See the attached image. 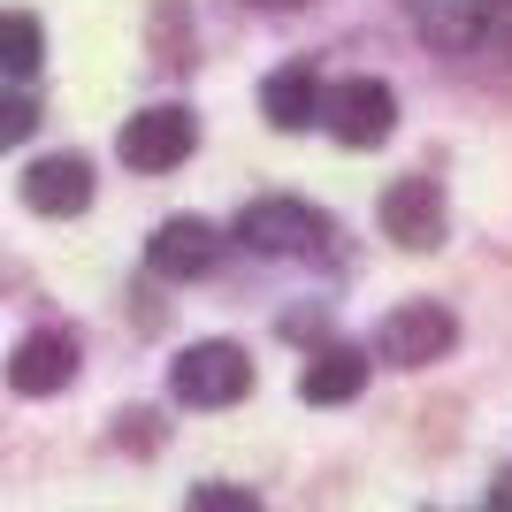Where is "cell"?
<instances>
[{
	"label": "cell",
	"instance_id": "ba28073f",
	"mask_svg": "<svg viewBox=\"0 0 512 512\" xmlns=\"http://www.w3.org/2000/svg\"><path fill=\"white\" fill-rule=\"evenodd\" d=\"M214 260H222V230L199 222V214H169V222L153 230V245H146V268H153V276H169V283L207 276Z\"/></svg>",
	"mask_w": 512,
	"mask_h": 512
},
{
	"label": "cell",
	"instance_id": "4fadbf2b",
	"mask_svg": "<svg viewBox=\"0 0 512 512\" xmlns=\"http://www.w3.org/2000/svg\"><path fill=\"white\" fill-rule=\"evenodd\" d=\"M31 130H39V100H31V92H16V85H0V153L23 146Z\"/></svg>",
	"mask_w": 512,
	"mask_h": 512
},
{
	"label": "cell",
	"instance_id": "5b68a950",
	"mask_svg": "<svg viewBox=\"0 0 512 512\" xmlns=\"http://www.w3.org/2000/svg\"><path fill=\"white\" fill-rule=\"evenodd\" d=\"M169 383L184 406H237L245 390H253V360H245V344H192V352H176Z\"/></svg>",
	"mask_w": 512,
	"mask_h": 512
},
{
	"label": "cell",
	"instance_id": "30bf717a",
	"mask_svg": "<svg viewBox=\"0 0 512 512\" xmlns=\"http://www.w3.org/2000/svg\"><path fill=\"white\" fill-rule=\"evenodd\" d=\"M360 390H367V352L360 344H321L314 360H306V375H299L306 406H352Z\"/></svg>",
	"mask_w": 512,
	"mask_h": 512
},
{
	"label": "cell",
	"instance_id": "277c9868",
	"mask_svg": "<svg viewBox=\"0 0 512 512\" xmlns=\"http://www.w3.org/2000/svg\"><path fill=\"white\" fill-rule=\"evenodd\" d=\"M321 123H329V138L352 153L383 146L390 130H398V92L383 85V77H344L337 92H321Z\"/></svg>",
	"mask_w": 512,
	"mask_h": 512
},
{
	"label": "cell",
	"instance_id": "9a60e30c",
	"mask_svg": "<svg viewBox=\"0 0 512 512\" xmlns=\"http://www.w3.org/2000/svg\"><path fill=\"white\" fill-rule=\"evenodd\" d=\"M490 512H512V467H505V474L490 482Z\"/></svg>",
	"mask_w": 512,
	"mask_h": 512
},
{
	"label": "cell",
	"instance_id": "7a4b0ae2",
	"mask_svg": "<svg viewBox=\"0 0 512 512\" xmlns=\"http://www.w3.org/2000/svg\"><path fill=\"white\" fill-rule=\"evenodd\" d=\"M451 344H459V321H451V306L406 299V306H390L383 329H375V360H390V367H436Z\"/></svg>",
	"mask_w": 512,
	"mask_h": 512
},
{
	"label": "cell",
	"instance_id": "2e32d148",
	"mask_svg": "<svg viewBox=\"0 0 512 512\" xmlns=\"http://www.w3.org/2000/svg\"><path fill=\"white\" fill-rule=\"evenodd\" d=\"M482 16H497V23H512V0H482Z\"/></svg>",
	"mask_w": 512,
	"mask_h": 512
},
{
	"label": "cell",
	"instance_id": "3957f363",
	"mask_svg": "<svg viewBox=\"0 0 512 512\" xmlns=\"http://www.w3.org/2000/svg\"><path fill=\"white\" fill-rule=\"evenodd\" d=\"M192 146H199V123H192V107H138L123 123V138H115V153H123V169H138V176H169L176 161H192Z\"/></svg>",
	"mask_w": 512,
	"mask_h": 512
},
{
	"label": "cell",
	"instance_id": "7c38bea8",
	"mask_svg": "<svg viewBox=\"0 0 512 512\" xmlns=\"http://www.w3.org/2000/svg\"><path fill=\"white\" fill-rule=\"evenodd\" d=\"M46 62V31L31 8H0V77H31Z\"/></svg>",
	"mask_w": 512,
	"mask_h": 512
},
{
	"label": "cell",
	"instance_id": "8fae6325",
	"mask_svg": "<svg viewBox=\"0 0 512 512\" xmlns=\"http://www.w3.org/2000/svg\"><path fill=\"white\" fill-rule=\"evenodd\" d=\"M260 115L276 130H306L321 115V92H314V69L306 62H291V69H276L268 85H260Z\"/></svg>",
	"mask_w": 512,
	"mask_h": 512
},
{
	"label": "cell",
	"instance_id": "6da1fadb",
	"mask_svg": "<svg viewBox=\"0 0 512 512\" xmlns=\"http://www.w3.org/2000/svg\"><path fill=\"white\" fill-rule=\"evenodd\" d=\"M337 222L321 207H306V199H253V207L237 214V245L260 260H329L337 245Z\"/></svg>",
	"mask_w": 512,
	"mask_h": 512
},
{
	"label": "cell",
	"instance_id": "e0dca14e",
	"mask_svg": "<svg viewBox=\"0 0 512 512\" xmlns=\"http://www.w3.org/2000/svg\"><path fill=\"white\" fill-rule=\"evenodd\" d=\"M253 8H306V0H253Z\"/></svg>",
	"mask_w": 512,
	"mask_h": 512
},
{
	"label": "cell",
	"instance_id": "9c48e42d",
	"mask_svg": "<svg viewBox=\"0 0 512 512\" xmlns=\"http://www.w3.org/2000/svg\"><path fill=\"white\" fill-rule=\"evenodd\" d=\"M23 207L31 214H85L92 207V161L85 153H46V161H31Z\"/></svg>",
	"mask_w": 512,
	"mask_h": 512
},
{
	"label": "cell",
	"instance_id": "5bb4252c",
	"mask_svg": "<svg viewBox=\"0 0 512 512\" xmlns=\"http://www.w3.org/2000/svg\"><path fill=\"white\" fill-rule=\"evenodd\" d=\"M184 512H260V497H253V490H237V482H199Z\"/></svg>",
	"mask_w": 512,
	"mask_h": 512
},
{
	"label": "cell",
	"instance_id": "52a82bcc",
	"mask_svg": "<svg viewBox=\"0 0 512 512\" xmlns=\"http://www.w3.org/2000/svg\"><path fill=\"white\" fill-rule=\"evenodd\" d=\"M77 383V337L69 329H31V337L8 352V390L16 398H54V390Z\"/></svg>",
	"mask_w": 512,
	"mask_h": 512
},
{
	"label": "cell",
	"instance_id": "8992f818",
	"mask_svg": "<svg viewBox=\"0 0 512 512\" xmlns=\"http://www.w3.org/2000/svg\"><path fill=\"white\" fill-rule=\"evenodd\" d=\"M375 214H383V237H398L413 253H436V245H444V184H436V176H398Z\"/></svg>",
	"mask_w": 512,
	"mask_h": 512
}]
</instances>
